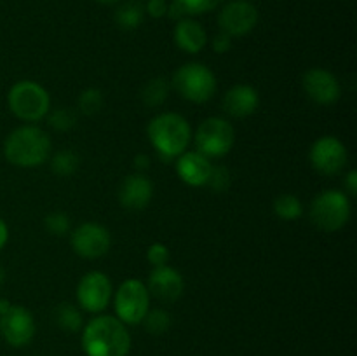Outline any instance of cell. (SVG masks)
<instances>
[{
	"mask_svg": "<svg viewBox=\"0 0 357 356\" xmlns=\"http://www.w3.org/2000/svg\"><path fill=\"white\" fill-rule=\"evenodd\" d=\"M82 349L86 356H128L131 334L117 316L100 314L82 328Z\"/></svg>",
	"mask_w": 357,
	"mask_h": 356,
	"instance_id": "1",
	"label": "cell"
},
{
	"mask_svg": "<svg viewBox=\"0 0 357 356\" xmlns=\"http://www.w3.org/2000/svg\"><path fill=\"white\" fill-rule=\"evenodd\" d=\"M51 138L37 126H21L3 142V156L13 166L37 168L49 159Z\"/></svg>",
	"mask_w": 357,
	"mask_h": 356,
	"instance_id": "2",
	"label": "cell"
},
{
	"mask_svg": "<svg viewBox=\"0 0 357 356\" xmlns=\"http://www.w3.org/2000/svg\"><path fill=\"white\" fill-rule=\"evenodd\" d=\"M149 140L162 159L171 161L187 152L192 128L187 119L174 112H164L149 122Z\"/></svg>",
	"mask_w": 357,
	"mask_h": 356,
	"instance_id": "3",
	"label": "cell"
},
{
	"mask_svg": "<svg viewBox=\"0 0 357 356\" xmlns=\"http://www.w3.org/2000/svg\"><path fill=\"white\" fill-rule=\"evenodd\" d=\"M310 222L324 232H335L351 220V201L345 192L331 188L317 194L310 202Z\"/></svg>",
	"mask_w": 357,
	"mask_h": 356,
	"instance_id": "4",
	"label": "cell"
},
{
	"mask_svg": "<svg viewBox=\"0 0 357 356\" xmlns=\"http://www.w3.org/2000/svg\"><path fill=\"white\" fill-rule=\"evenodd\" d=\"M7 105L21 121L37 122L51 110V98L40 84L33 80H20L9 89Z\"/></svg>",
	"mask_w": 357,
	"mask_h": 356,
	"instance_id": "5",
	"label": "cell"
},
{
	"mask_svg": "<svg viewBox=\"0 0 357 356\" xmlns=\"http://www.w3.org/2000/svg\"><path fill=\"white\" fill-rule=\"evenodd\" d=\"M173 87L181 98L192 103H206L216 93V77L202 63H185L174 72Z\"/></svg>",
	"mask_w": 357,
	"mask_h": 356,
	"instance_id": "6",
	"label": "cell"
},
{
	"mask_svg": "<svg viewBox=\"0 0 357 356\" xmlns=\"http://www.w3.org/2000/svg\"><path fill=\"white\" fill-rule=\"evenodd\" d=\"M115 316L124 325H139L150 309V293L139 279H126L114 297Z\"/></svg>",
	"mask_w": 357,
	"mask_h": 356,
	"instance_id": "7",
	"label": "cell"
},
{
	"mask_svg": "<svg viewBox=\"0 0 357 356\" xmlns=\"http://www.w3.org/2000/svg\"><path fill=\"white\" fill-rule=\"evenodd\" d=\"M197 152L209 157H223L232 150L236 142V129L227 119L209 117L199 124L195 133Z\"/></svg>",
	"mask_w": 357,
	"mask_h": 356,
	"instance_id": "8",
	"label": "cell"
},
{
	"mask_svg": "<svg viewBox=\"0 0 357 356\" xmlns=\"http://www.w3.org/2000/svg\"><path fill=\"white\" fill-rule=\"evenodd\" d=\"M310 164L321 175H338L347 166V147L337 136H321L312 143L309 152Z\"/></svg>",
	"mask_w": 357,
	"mask_h": 356,
	"instance_id": "9",
	"label": "cell"
},
{
	"mask_svg": "<svg viewBox=\"0 0 357 356\" xmlns=\"http://www.w3.org/2000/svg\"><path fill=\"white\" fill-rule=\"evenodd\" d=\"M35 332L37 325L33 314L26 307L10 304L7 311L0 314V335L13 348H23L30 344L35 337Z\"/></svg>",
	"mask_w": 357,
	"mask_h": 356,
	"instance_id": "10",
	"label": "cell"
},
{
	"mask_svg": "<svg viewBox=\"0 0 357 356\" xmlns=\"http://www.w3.org/2000/svg\"><path fill=\"white\" fill-rule=\"evenodd\" d=\"M70 244L82 258H100L108 253L112 244L110 230L96 222H84L72 230Z\"/></svg>",
	"mask_w": 357,
	"mask_h": 356,
	"instance_id": "11",
	"label": "cell"
},
{
	"mask_svg": "<svg viewBox=\"0 0 357 356\" xmlns=\"http://www.w3.org/2000/svg\"><path fill=\"white\" fill-rule=\"evenodd\" d=\"M112 281L101 271H89L77 285V302L87 313H101L112 299Z\"/></svg>",
	"mask_w": 357,
	"mask_h": 356,
	"instance_id": "12",
	"label": "cell"
},
{
	"mask_svg": "<svg viewBox=\"0 0 357 356\" xmlns=\"http://www.w3.org/2000/svg\"><path fill=\"white\" fill-rule=\"evenodd\" d=\"M258 23V9L250 0H232L220 10L218 24L223 34L230 37H243L250 34Z\"/></svg>",
	"mask_w": 357,
	"mask_h": 356,
	"instance_id": "13",
	"label": "cell"
},
{
	"mask_svg": "<svg viewBox=\"0 0 357 356\" xmlns=\"http://www.w3.org/2000/svg\"><path fill=\"white\" fill-rule=\"evenodd\" d=\"M307 96L319 105H333L342 94V86L337 75L326 68L307 70L302 79Z\"/></svg>",
	"mask_w": 357,
	"mask_h": 356,
	"instance_id": "14",
	"label": "cell"
},
{
	"mask_svg": "<svg viewBox=\"0 0 357 356\" xmlns=\"http://www.w3.org/2000/svg\"><path fill=\"white\" fill-rule=\"evenodd\" d=\"M146 288H149V293H152L157 300H162L166 304L176 302L185 288L183 276L176 269L169 267V265L153 267V271L149 276V286Z\"/></svg>",
	"mask_w": 357,
	"mask_h": 356,
	"instance_id": "15",
	"label": "cell"
},
{
	"mask_svg": "<svg viewBox=\"0 0 357 356\" xmlns=\"http://www.w3.org/2000/svg\"><path fill=\"white\" fill-rule=\"evenodd\" d=\"M153 198V184L143 173L128 175L119 187V202L126 209L139 212L146 208Z\"/></svg>",
	"mask_w": 357,
	"mask_h": 356,
	"instance_id": "16",
	"label": "cell"
},
{
	"mask_svg": "<svg viewBox=\"0 0 357 356\" xmlns=\"http://www.w3.org/2000/svg\"><path fill=\"white\" fill-rule=\"evenodd\" d=\"M211 161L206 156H202L197 150L183 152L178 156L176 161V173L190 187H202L208 181L209 173H211Z\"/></svg>",
	"mask_w": 357,
	"mask_h": 356,
	"instance_id": "17",
	"label": "cell"
},
{
	"mask_svg": "<svg viewBox=\"0 0 357 356\" xmlns=\"http://www.w3.org/2000/svg\"><path fill=\"white\" fill-rule=\"evenodd\" d=\"M260 103V96L255 87L248 86V84H237V86L230 87L223 96V110L236 119L250 117Z\"/></svg>",
	"mask_w": 357,
	"mask_h": 356,
	"instance_id": "18",
	"label": "cell"
},
{
	"mask_svg": "<svg viewBox=\"0 0 357 356\" xmlns=\"http://www.w3.org/2000/svg\"><path fill=\"white\" fill-rule=\"evenodd\" d=\"M208 35L199 21L183 17L174 27V44L188 54H197L204 49Z\"/></svg>",
	"mask_w": 357,
	"mask_h": 356,
	"instance_id": "19",
	"label": "cell"
},
{
	"mask_svg": "<svg viewBox=\"0 0 357 356\" xmlns=\"http://www.w3.org/2000/svg\"><path fill=\"white\" fill-rule=\"evenodd\" d=\"M54 321L63 332H68V334H75V332L82 330V314L77 309L73 304L63 302L59 304L54 309Z\"/></svg>",
	"mask_w": 357,
	"mask_h": 356,
	"instance_id": "20",
	"label": "cell"
},
{
	"mask_svg": "<svg viewBox=\"0 0 357 356\" xmlns=\"http://www.w3.org/2000/svg\"><path fill=\"white\" fill-rule=\"evenodd\" d=\"M171 86L164 77H155V79L149 80L142 89V100L146 107H159L169 96Z\"/></svg>",
	"mask_w": 357,
	"mask_h": 356,
	"instance_id": "21",
	"label": "cell"
},
{
	"mask_svg": "<svg viewBox=\"0 0 357 356\" xmlns=\"http://www.w3.org/2000/svg\"><path fill=\"white\" fill-rule=\"evenodd\" d=\"M145 9L138 2H126L115 10V23L122 30H136L143 23Z\"/></svg>",
	"mask_w": 357,
	"mask_h": 356,
	"instance_id": "22",
	"label": "cell"
},
{
	"mask_svg": "<svg viewBox=\"0 0 357 356\" xmlns=\"http://www.w3.org/2000/svg\"><path fill=\"white\" fill-rule=\"evenodd\" d=\"M274 212L282 220H296L302 216L303 206L296 195L281 194L274 201Z\"/></svg>",
	"mask_w": 357,
	"mask_h": 356,
	"instance_id": "23",
	"label": "cell"
},
{
	"mask_svg": "<svg viewBox=\"0 0 357 356\" xmlns=\"http://www.w3.org/2000/svg\"><path fill=\"white\" fill-rule=\"evenodd\" d=\"M80 166V159L72 150H59L52 156L51 168L58 177H72Z\"/></svg>",
	"mask_w": 357,
	"mask_h": 356,
	"instance_id": "24",
	"label": "cell"
},
{
	"mask_svg": "<svg viewBox=\"0 0 357 356\" xmlns=\"http://www.w3.org/2000/svg\"><path fill=\"white\" fill-rule=\"evenodd\" d=\"M142 323L150 335H162L171 328V314L166 309H149Z\"/></svg>",
	"mask_w": 357,
	"mask_h": 356,
	"instance_id": "25",
	"label": "cell"
},
{
	"mask_svg": "<svg viewBox=\"0 0 357 356\" xmlns=\"http://www.w3.org/2000/svg\"><path fill=\"white\" fill-rule=\"evenodd\" d=\"M79 112L84 115H94L103 107V93L98 87H87L79 94L77 100Z\"/></svg>",
	"mask_w": 357,
	"mask_h": 356,
	"instance_id": "26",
	"label": "cell"
},
{
	"mask_svg": "<svg viewBox=\"0 0 357 356\" xmlns=\"http://www.w3.org/2000/svg\"><path fill=\"white\" fill-rule=\"evenodd\" d=\"M47 122L52 129L56 131H68L73 126L77 124V114L72 110V108L59 107L54 108V110L47 112Z\"/></svg>",
	"mask_w": 357,
	"mask_h": 356,
	"instance_id": "27",
	"label": "cell"
},
{
	"mask_svg": "<svg viewBox=\"0 0 357 356\" xmlns=\"http://www.w3.org/2000/svg\"><path fill=\"white\" fill-rule=\"evenodd\" d=\"M44 227L49 234L56 237H61L70 232V216L63 212L49 213L44 218Z\"/></svg>",
	"mask_w": 357,
	"mask_h": 356,
	"instance_id": "28",
	"label": "cell"
},
{
	"mask_svg": "<svg viewBox=\"0 0 357 356\" xmlns=\"http://www.w3.org/2000/svg\"><path fill=\"white\" fill-rule=\"evenodd\" d=\"M230 184H232V177H230L229 170H227L225 166L211 168V173H209L206 185H208L213 192H218V194L220 192H225L227 188L230 187Z\"/></svg>",
	"mask_w": 357,
	"mask_h": 356,
	"instance_id": "29",
	"label": "cell"
},
{
	"mask_svg": "<svg viewBox=\"0 0 357 356\" xmlns=\"http://www.w3.org/2000/svg\"><path fill=\"white\" fill-rule=\"evenodd\" d=\"M178 6L183 9L187 16H194V14H204L213 10L222 3V0H174Z\"/></svg>",
	"mask_w": 357,
	"mask_h": 356,
	"instance_id": "30",
	"label": "cell"
},
{
	"mask_svg": "<svg viewBox=\"0 0 357 356\" xmlns=\"http://www.w3.org/2000/svg\"><path fill=\"white\" fill-rule=\"evenodd\" d=\"M146 260L153 265V267H160V265H167L169 260V248L164 243H152L146 250Z\"/></svg>",
	"mask_w": 357,
	"mask_h": 356,
	"instance_id": "31",
	"label": "cell"
},
{
	"mask_svg": "<svg viewBox=\"0 0 357 356\" xmlns=\"http://www.w3.org/2000/svg\"><path fill=\"white\" fill-rule=\"evenodd\" d=\"M230 47H232V37H230V35L220 31V34H216L215 37H213V51L215 52L223 54V52L229 51Z\"/></svg>",
	"mask_w": 357,
	"mask_h": 356,
	"instance_id": "32",
	"label": "cell"
},
{
	"mask_svg": "<svg viewBox=\"0 0 357 356\" xmlns=\"http://www.w3.org/2000/svg\"><path fill=\"white\" fill-rule=\"evenodd\" d=\"M146 13L152 17H162L167 14L166 0H149L146 3Z\"/></svg>",
	"mask_w": 357,
	"mask_h": 356,
	"instance_id": "33",
	"label": "cell"
},
{
	"mask_svg": "<svg viewBox=\"0 0 357 356\" xmlns=\"http://www.w3.org/2000/svg\"><path fill=\"white\" fill-rule=\"evenodd\" d=\"M345 188H347V192L351 195L357 194V171L356 170L349 171L347 177H345Z\"/></svg>",
	"mask_w": 357,
	"mask_h": 356,
	"instance_id": "34",
	"label": "cell"
},
{
	"mask_svg": "<svg viewBox=\"0 0 357 356\" xmlns=\"http://www.w3.org/2000/svg\"><path fill=\"white\" fill-rule=\"evenodd\" d=\"M135 166L138 168L139 171L149 170V168H150V159H149V156H145V154H138V156L135 157Z\"/></svg>",
	"mask_w": 357,
	"mask_h": 356,
	"instance_id": "35",
	"label": "cell"
},
{
	"mask_svg": "<svg viewBox=\"0 0 357 356\" xmlns=\"http://www.w3.org/2000/svg\"><path fill=\"white\" fill-rule=\"evenodd\" d=\"M7 239H9V229H7V223L0 218V250L6 246Z\"/></svg>",
	"mask_w": 357,
	"mask_h": 356,
	"instance_id": "36",
	"label": "cell"
},
{
	"mask_svg": "<svg viewBox=\"0 0 357 356\" xmlns=\"http://www.w3.org/2000/svg\"><path fill=\"white\" fill-rule=\"evenodd\" d=\"M100 3H105V6H110V3H117L121 2V0H98Z\"/></svg>",
	"mask_w": 357,
	"mask_h": 356,
	"instance_id": "37",
	"label": "cell"
},
{
	"mask_svg": "<svg viewBox=\"0 0 357 356\" xmlns=\"http://www.w3.org/2000/svg\"><path fill=\"white\" fill-rule=\"evenodd\" d=\"M3 279H6V272H3V269L0 267V285L3 283Z\"/></svg>",
	"mask_w": 357,
	"mask_h": 356,
	"instance_id": "38",
	"label": "cell"
}]
</instances>
